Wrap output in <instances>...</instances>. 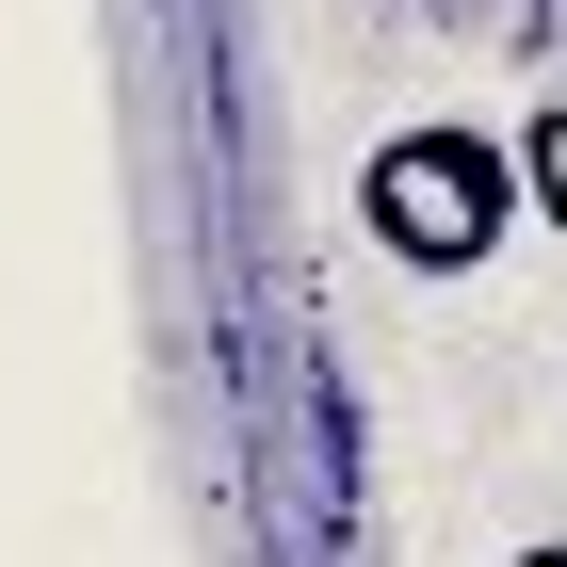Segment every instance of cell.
<instances>
[{"label": "cell", "mask_w": 567, "mask_h": 567, "mask_svg": "<svg viewBox=\"0 0 567 567\" xmlns=\"http://www.w3.org/2000/svg\"><path fill=\"white\" fill-rule=\"evenodd\" d=\"M503 567H567V535H535V551H503Z\"/></svg>", "instance_id": "3"}, {"label": "cell", "mask_w": 567, "mask_h": 567, "mask_svg": "<svg viewBox=\"0 0 567 567\" xmlns=\"http://www.w3.org/2000/svg\"><path fill=\"white\" fill-rule=\"evenodd\" d=\"M519 178H535V212L567 227V97H551V114H535V131H519Z\"/></svg>", "instance_id": "2"}, {"label": "cell", "mask_w": 567, "mask_h": 567, "mask_svg": "<svg viewBox=\"0 0 567 567\" xmlns=\"http://www.w3.org/2000/svg\"><path fill=\"white\" fill-rule=\"evenodd\" d=\"M357 212H373V244H390L405 276H471L503 260V227L535 212V178L503 131H471V114H422V131L373 146V178H357Z\"/></svg>", "instance_id": "1"}]
</instances>
